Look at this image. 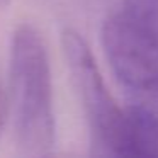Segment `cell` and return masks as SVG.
<instances>
[{
  "label": "cell",
  "mask_w": 158,
  "mask_h": 158,
  "mask_svg": "<svg viewBox=\"0 0 158 158\" xmlns=\"http://www.w3.org/2000/svg\"><path fill=\"white\" fill-rule=\"evenodd\" d=\"M100 41L129 100L158 114V2H124L104 21Z\"/></svg>",
  "instance_id": "cell-2"
},
{
  "label": "cell",
  "mask_w": 158,
  "mask_h": 158,
  "mask_svg": "<svg viewBox=\"0 0 158 158\" xmlns=\"http://www.w3.org/2000/svg\"><path fill=\"white\" fill-rule=\"evenodd\" d=\"M5 114H7V102H5V95L2 92V87H0V134H2L5 124Z\"/></svg>",
  "instance_id": "cell-5"
},
{
  "label": "cell",
  "mask_w": 158,
  "mask_h": 158,
  "mask_svg": "<svg viewBox=\"0 0 158 158\" xmlns=\"http://www.w3.org/2000/svg\"><path fill=\"white\" fill-rule=\"evenodd\" d=\"M61 48L66 68L83 107L90 131V148L94 155L112 156V148L124 109L107 90L90 46L75 29L61 32Z\"/></svg>",
  "instance_id": "cell-3"
},
{
  "label": "cell",
  "mask_w": 158,
  "mask_h": 158,
  "mask_svg": "<svg viewBox=\"0 0 158 158\" xmlns=\"http://www.w3.org/2000/svg\"><path fill=\"white\" fill-rule=\"evenodd\" d=\"M112 156L158 158V114L155 110L133 102L124 109Z\"/></svg>",
  "instance_id": "cell-4"
},
{
  "label": "cell",
  "mask_w": 158,
  "mask_h": 158,
  "mask_svg": "<svg viewBox=\"0 0 158 158\" xmlns=\"http://www.w3.org/2000/svg\"><path fill=\"white\" fill-rule=\"evenodd\" d=\"M10 119L17 151L24 156L51 153L56 139L53 82L48 48L32 24L12 32L9 58Z\"/></svg>",
  "instance_id": "cell-1"
}]
</instances>
